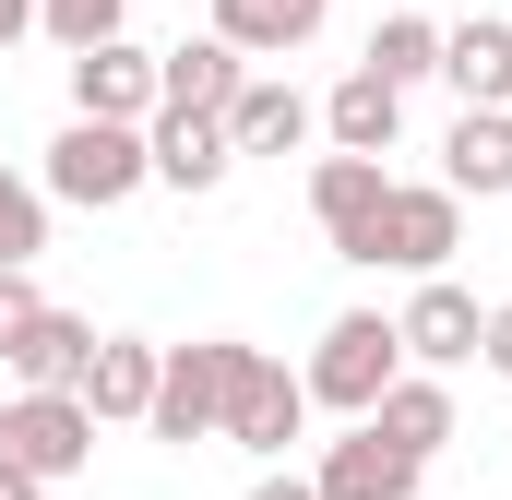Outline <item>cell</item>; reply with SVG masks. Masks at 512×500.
Returning a JSON list of instances; mask_svg holds the SVG:
<instances>
[{
  "label": "cell",
  "mask_w": 512,
  "mask_h": 500,
  "mask_svg": "<svg viewBox=\"0 0 512 500\" xmlns=\"http://www.w3.org/2000/svg\"><path fill=\"white\" fill-rule=\"evenodd\" d=\"M310 405H334V417H346V429H358V417H370V405H382L393 381H405V346H393V322L382 310H334V322H322V346H310Z\"/></svg>",
  "instance_id": "cell-1"
},
{
  "label": "cell",
  "mask_w": 512,
  "mask_h": 500,
  "mask_svg": "<svg viewBox=\"0 0 512 500\" xmlns=\"http://www.w3.org/2000/svg\"><path fill=\"white\" fill-rule=\"evenodd\" d=\"M227 381H239V334L167 346V358H155V417H143V429H155V441H179V453H191V441H215V429H227Z\"/></svg>",
  "instance_id": "cell-2"
},
{
  "label": "cell",
  "mask_w": 512,
  "mask_h": 500,
  "mask_svg": "<svg viewBox=\"0 0 512 500\" xmlns=\"http://www.w3.org/2000/svg\"><path fill=\"white\" fill-rule=\"evenodd\" d=\"M0 465L36 477V489L84 477V465H96V417H84V393H12V405H0Z\"/></svg>",
  "instance_id": "cell-3"
},
{
  "label": "cell",
  "mask_w": 512,
  "mask_h": 500,
  "mask_svg": "<svg viewBox=\"0 0 512 500\" xmlns=\"http://www.w3.org/2000/svg\"><path fill=\"white\" fill-rule=\"evenodd\" d=\"M453 250H465V203H453L441 179H393L382 227H370V274H417V286H429Z\"/></svg>",
  "instance_id": "cell-4"
},
{
  "label": "cell",
  "mask_w": 512,
  "mask_h": 500,
  "mask_svg": "<svg viewBox=\"0 0 512 500\" xmlns=\"http://www.w3.org/2000/svg\"><path fill=\"white\" fill-rule=\"evenodd\" d=\"M143 179H155V167H143V131L72 120L60 143H48V179H36V191H60V203H84V215H120Z\"/></svg>",
  "instance_id": "cell-5"
},
{
  "label": "cell",
  "mask_w": 512,
  "mask_h": 500,
  "mask_svg": "<svg viewBox=\"0 0 512 500\" xmlns=\"http://www.w3.org/2000/svg\"><path fill=\"white\" fill-rule=\"evenodd\" d=\"M298 429H310V381H298V370H274L262 346H239V381H227V429H215V441H239V453H262V465H274Z\"/></svg>",
  "instance_id": "cell-6"
},
{
  "label": "cell",
  "mask_w": 512,
  "mask_h": 500,
  "mask_svg": "<svg viewBox=\"0 0 512 500\" xmlns=\"http://www.w3.org/2000/svg\"><path fill=\"white\" fill-rule=\"evenodd\" d=\"M477 334H489V310H477L453 274H429V286L393 310V346H405V370H429V381H441V370H465V358H477Z\"/></svg>",
  "instance_id": "cell-7"
},
{
  "label": "cell",
  "mask_w": 512,
  "mask_h": 500,
  "mask_svg": "<svg viewBox=\"0 0 512 500\" xmlns=\"http://www.w3.org/2000/svg\"><path fill=\"white\" fill-rule=\"evenodd\" d=\"M382 191H393V167H382V155H322V167H310V215H322V239H334V262H370V227H382Z\"/></svg>",
  "instance_id": "cell-8"
},
{
  "label": "cell",
  "mask_w": 512,
  "mask_h": 500,
  "mask_svg": "<svg viewBox=\"0 0 512 500\" xmlns=\"http://www.w3.org/2000/svg\"><path fill=\"white\" fill-rule=\"evenodd\" d=\"M72 120L143 131V120H155V48H131V36L84 48V60H72Z\"/></svg>",
  "instance_id": "cell-9"
},
{
  "label": "cell",
  "mask_w": 512,
  "mask_h": 500,
  "mask_svg": "<svg viewBox=\"0 0 512 500\" xmlns=\"http://www.w3.org/2000/svg\"><path fill=\"white\" fill-rule=\"evenodd\" d=\"M239 84H251V60H239L227 36H179V48H155V108H179V120H227Z\"/></svg>",
  "instance_id": "cell-10"
},
{
  "label": "cell",
  "mask_w": 512,
  "mask_h": 500,
  "mask_svg": "<svg viewBox=\"0 0 512 500\" xmlns=\"http://www.w3.org/2000/svg\"><path fill=\"white\" fill-rule=\"evenodd\" d=\"M441 191L453 203H501L512 191V108H465L441 131Z\"/></svg>",
  "instance_id": "cell-11"
},
{
  "label": "cell",
  "mask_w": 512,
  "mask_h": 500,
  "mask_svg": "<svg viewBox=\"0 0 512 500\" xmlns=\"http://www.w3.org/2000/svg\"><path fill=\"white\" fill-rule=\"evenodd\" d=\"M429 465H405L382 429H346V441H322V465H310V489L322 500H417Z\"/></svg>",
  "instance_id": "cell-12"
},
{
  "label": "cell",
  "mask_w": 512,
  "mask_h": 500,
  "mask_svg": "<svg viewBox=\"0 0 512 500\" xmlns=\"http://www.w3.org/2000/svg\"><path fill=\"white\" fill-rule=\"evenodd\" d=\"M322 24H334V0H215V24H203V36H227L239 60H298Z\"/></svg>",
  "instance_id": "cell-13"
},
{
  "label": "cell",
  "mask_w": 512,
  "mask_h": 500,
  "mask_svg": "<svg viewBox=\"0 0 512 500\" xmlns=\"http://www.w3.org/2000/svg\"><path fill=\"white\" fill-rule=\"evenodd\" d=\"M143 167L167 179V191H227V120H179V108H155L143 120Z\"/></svg>",
  "instance_id": "cell-14"
},
{
  "label": "cell",
  "mask_w": 512,
  "mask_h": 500,
  "mask_svg": "<svg viewBox=\"0 0 512 500\" xmlns=\"http://www.w3.org/2000/svg\"><path fill=\"white\" fill-rule=\"evenodd\" d=\"M441 84L465 108H512V24L477 12V24H441Z\"/></svg>",
  "instance_id": "cell-15"
},
{
  "label": "cell",
  "mask_w": 512,
  "mask_h": 500,
  "mask_svg": "<svg viewBox=\"0 0 512 500\" xmlns=\"http://www.w3.org/2000/svg\"><path fill=\"white\" fill-rule=\"evenodd\" d=\"M310 131H322V108H310L298 84H262V72H251L239 108H227V155H298Z\"/></svg>",
  "instance_id": "cell-16"
},
{
  "label": "cell",
  "mask_w": 512,
  "mask_h": 500,
  "mask_svg": "<svg viewBox=\"0 0 512 500\" xmlns=\"http://www.w3.org/2000/svg\"><path fill=\"white\" fill-rule=\"evenodd\" d=\"M84 370H96V322L84 310H36V334L12 346V381L24 393H84Z\"/></svg>",
  "instance_id": "cell-17"
},
{
  "label": "cell",
  "mask_w": 512,
  "mask_h": 500,
  "mask_svg": "<svg viewBox=\"0 0 512 500\" xmlns=\"http://www.w3.org/2000/svg\"><path fill=\"white\" fill-rule=\"evenodd\" d=\"M358 429H382V441H393V453H405V465H429V453L453 441V381L405 370V381H393V393H382V405L358 417Z\"/></svg>",
  "instance_id": "cell-18"
},
{
  "label": "cell",
  "mask_w": 512,
  "mask_h": 500,
  "mask_svg": "<svg viewBox=\"0 0 512 500\" xmlns=\"http://www.w3.org/2000/svg\"><path fill=\"white\" fill-rule=\"evenodd\" d=\"M155 358H167V346H143V334H96L84 417H96V429H108V417H155Z\"/></svg>",
  "instance_id": "cell-19"
},
{
  "label": "cell",
  "mask_w": 512,
  "mask_h": 500,
  "mask_svg": "<svg viewBox=\"0 0 512 500\" xmlns=\"http://www.w3.org/2000/svg\"><path fill=\"white\" fill-rule=\"evenodd\" d=\"M322 131H334V155H393V131H405V96H393L382 72H346V84L322 96Z\"/></svg>",
  "instance_id": "cell-20"
},
{
  "label": "cell",
  "mask_w": 512,
  "mask_h": 500,
  "mask_svg": "<svg viewBox=\"0 0 512 500\" xmlns=\"http://www.w3.org/2000/svg\"><path fill=\"white\" fill-rule=\"evenodd\" d=\"M358 72H382L393 96H405V84H429V72H441V24H429V12H382V24H370V60H358Z\"/></svg>",
  "instance_id": "cell-21"
},
{
  "label": "cell",
  "mask_w": 512,
  "mask_h": 500,
  "mask_svg": "<svg viewBox=\"0 0 512 500\" xmlns=\"http://www.w3.org/2000/svg\"><path fill=\"white\" fill-rule=\"evenodd\" d=\"M36 250H48V191L0 167V274H36Z\"/></svg>",
  "instance_id": "cell-22"
},
{
  "label": "cell",
  "mask_w": 512,
  "mask_h": 500,
  "mask_svg": "<svg viewBox=\"0 0 512 500\" xmlns=\"http://www.w3.org/2000/svg\"><path fill=\"white\" fill-rule=\"evenodd\" d=\"M120 12H131V0H36V24H48L72 60H84V48H108V36H120Z\"/></svg>",
  "instance_id": "cell-23"
},
{
  "label": "cell",
  "mask_w": 512,
  "mask_h": 500,
  "mask_svg": "<svg viewBox=\"0 0 512 500\" xmlns=\"http://www.w3.org/2000/svg\"><path fill=\"white\" fill-rule=\"evenodd\" d=\"M36 310H48V298H36V274H0V370H12V346L36 334Z\"/></svg>",
  "instance_id": "cell-24"
},
{
  "label": "cell",
  "mask_w": 512,
  "mask_h": 500,
  "mask_svg": "<svg viewBox=\"0 0 512 500\" xmlns=\"http://www.w3.org/2000/svg\"><path fill=\"white\" fill-rule=\"evenodd\" d=\"M477 358H489V370L512 381V298H501V310H489V334H477Z\"/></svg>",
  "instance_id": "cell-25"
},
{
  "label": "cell",
  "mask_w": 512,
  "mask_h": 500,
  "mask_svg": "<svg viewBox=\"0 0 512 500\" xmlns=\"http://www.w3.org/2000/svg\"><path fill=\"white\" fill-rule=\"evenodd\" d=\"M12 36H36V0H0V48H12Z\"/></svg>",
  "instance_id": "cell-26"
},
{
  "label": "cell",
  "mask_w": 512,
  "mask_h": 500,
  "mask_svg": "<svg viewBox=\"0 0 512 500\" xmlns=\"http://www.w3.org/2000/svg\"><path fill=\"white\" fill-rule=\"evenodd\" d=\"M251 500H322V489H310V477H262Z\"/></svg>",
  "instance_id": "cell-27"
},
{
  "label": "cell",
  "mask_w": 512,
  "mask_h": 500,
  "mask_svg": "<svg viewBox=\"0 0 512 500\" xmlns=\"http://www.w3.org/2000/svg\"><path fill=\"white\" fill-rule=\"evenodd\" d=\"M0 500H48V489H36V477H12V465H0Z\"/></svg>",
  "instance_id": "cell-28"
}]
</instances>
